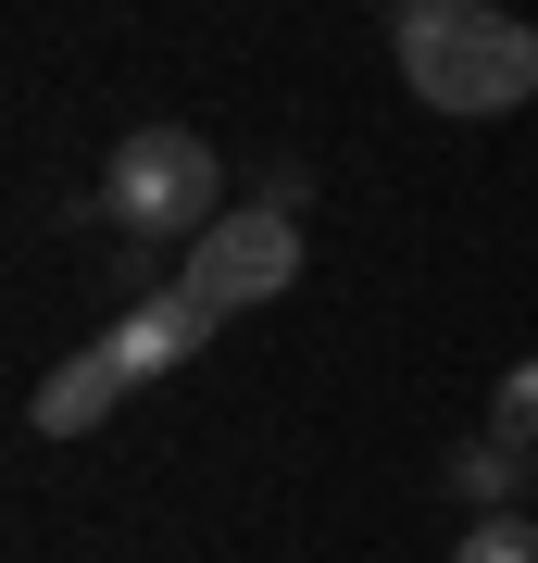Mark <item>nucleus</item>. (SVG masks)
I'll list each match as a JSON object with an SVG mask.
<instances>
[{
	"mask_svg": "<svg viewBox=\"0 0 538 563\" xmlns=\"http://www.w3.org/2000/svg\"><path fill=\"white\" fill-rule=\"evenodd\" d=\"M388 63H400V88L426 113H463V125L538 101V25L501 13V0H400L388 13Z\"/></svg>",
	"mask_w": 538,
	"mask_h": 563,
	"instance_id": "obj_1",
	"label": "nucleus"
},
{
	"mask_svg": "<svg viewBox=\"0 0 538 563\" xmlns=\"http://www.w3.org/2000/svg\"><path fill=\"white\" fill-rule=\"evenodd\" d=\"M226 163H213V139L200 125H139L113 163H100V213L125 225V239H200L226 201Z\"/></svg>",
	"mask_w": 538,
	"mask_h": 563,
	"instance_id": "obj_2",
	"label": "nucleus"
},
{
	"mask_svg": "<svg viewBox=\"0 0 538 563\" xmlns=\"http://www.w3.org/2000/svg\"><path fill=\"white\" fill-rule=\"evenodd\" d=\"M188 288L213 313H251V301H276V288H300V213L276 201H251V213H213L188 239Z\"/></svg>",
	"mask_w": 538,
	"mask_h": 563,
	"instance_id": "obj_3",
	"label": "nucleus"
},
{
	"mask_svg": "<svg viewBox=\"0 0 538 563\" xmlns=\"http://www.w3.org/2000/svg\"><path fill=\"white\" fill-rule=\"evenodd\" d=\"M213 301H200V288L176 276V288H139V301H125V325H113V351H125V376H176V363H200V351H213Z\"/></svg>",
	"mask_w": 538,
	"mask_h": 563,
	"instance_id": "obj_4",
	"label": "nucleus"
},
{
	"mask_svg": "<svg viewBox=\"0 0 538 563\" xmlns=\"http://www.w3.org/2000/svg\"><path fill=\"white\" fill-rule=\"evenodd\" d=\"M125 388H139V376H125V351H113V339H88V351H63L51 376L25 388V426H39V439H88V426L125 401Z\"/></svg>",
	"mask_w": 538,
	"mask_h": 563,
	"instance_id": "obj_5",
	"label": "nucleus"
},
{
	"mask_svg": "<svg viewBox=\"0 0 538 563\" xmlns=\"http://www.w3.org/2000/svg\"><path fill=\"white\" fill-rule=\"evenodd\" d=\"M451 488H463L476 514H514V488H526V451H514V439H463V451H451Z\"/></svg>",
	"mask_w": 538,
	"mask_h": 563,
	"instance_id": "obj_6",
	"label": "nucleus"
},
{
	"mask_svg": "<svg viewBox=\"0 0 538 563\" xmlns=\"http://www.w3.org/2000/svg\"><path fill=\"white\" fill-rule=\"evenodd\" d=\"M451 563H538V514H476Z\"/></svg>",
	"mask_w": 538,
	"mask_h": 563,
	"instance_id": "obj_7",
	"label": "nucleus"
},
{
	"mask_svg": "<svg viewBox=\"0 0 538 563\" xmlns=\"http://www.w3.org/2000/svg\"><path fill=\"white\" fill-rule=\"evenodd\" d=\"M488 439H514V451H538V351L501 376V401H488Z\"/></svg>",
	"mask_w": 538,
	"mask_h": 563,
	"instance_id": "obj_8",
	"label": "nucleus"
}]
</instances>
